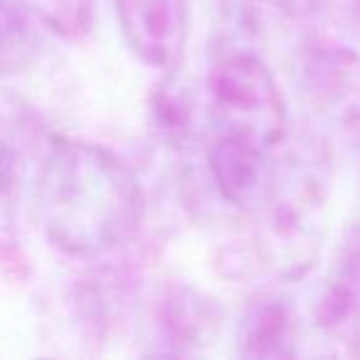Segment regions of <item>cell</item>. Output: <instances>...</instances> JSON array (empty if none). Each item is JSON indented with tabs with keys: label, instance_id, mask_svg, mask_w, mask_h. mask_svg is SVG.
I'll use <instances>...</instances> for the list:
<instances>
[{
	"label": "cell",
	"instance_id": "1",
	"mask_svg": "<svg viewBox=\"0 0 360 360\" xmlns=\"http://www.w3.org/2000/svg\"><path fill=\"white\" fill-rule=\"evenodd\" d=\"M35 215L52 247L91 259L134 240L143 193L134 170L106 148L55 139L35 175Z\"/></svg>",
	"mask_w": 360,
	"mask_h": 360
},
{
	"label": "cell",
	"instance_id": "2",
	"mask_svg": "<svg viewBox=\"0 0 360 360\" xmlns=\"http://www.w3.org/2000/svg\"><path fill=\"white\" fill-rule=\"evenodd\" d=\"M328 178L330 160L316 141H301L271 165L269 186L255 210V252L262 266L281 279L306 274L319 257Z\"/></svg>",
	"mask_w": 360,
	"mask_h": 360
},
{
	"label": "cell",
	"instance_id": "3",
	"mask_svg": "<svg viewBox=\"0 0 360 360\" xmlns=\"http://www.w3.org/2000/svg\"><path fill=\"white\" fill-rule=\"evenodd\" d=\"M210 114L217 134L240 136L264 148L281 146L286 106L274 72L250 50H227L207 77Z\"/></svg>",
	"mask_w": 360,
	"mask_h": 360
},
{
	"label": "cell",
	"instance_id": "4",
	"mask_svg": "<svg viewBox=\"0 0 360 360\" xmlns=\"http://www.w3.org/2000/svg\"><path fill=\"white\" fill-rule=\"evenodd\" d=\"M294 82L319 114L345 124L360 114V55L348 42L309 35L296 52Z\"/></svg>",
	"mask_w": 360,
	"mask_h": 360
},
{
	"label": "cell",
	"instance_id": "5",
	"mask_svg": "<svg viewBox=\"0 0 360 360\" xmlns=\"http://www.w3.org/2000/svg\"><path fill=\"white\" fill-rule=\"evenodd\" d=\"M126 42L141 62L170 70L188 45L186 0H114Z\"/></svg>",
	"mask_w": 360,
	"mask_h": 360
},
{
	"label": "cell",
	"instance_id": "6",
	"mask_svg": "<svg viewBox=\"0 0 360 360\" xmlns=\"http://www.w3.org/2000/svg\"><path fill=\"white\" fill-rule=\"evenodd\" d=\"M271 150L240 136L215 134L207 146V168L222 200L245 212L257 210L271 178Z\"/></svg>",
	"mask_w": 360,
	"mask_h": 360
},
{
	"label": "cell",
	"instance_id": "7",
	"mask_svg": "<svg viewBox=\"0 0 360 360\" xmlns=\"http://www.w3.org/2000/svg\"><path fill=\"white\" fill-rule=\"evenodd\" d=\"M316 323L348 353H360V225L340 247L316 304Z\"/></svg>",
	"mask_w": 360,
	"mask_h": 360
},
{
	"label": "cell",
	"instance_id": "8",
	"mask_svg": "<svg viewBox=\"0 0 360 360\" xmlns=\"http://www.w3.org/2000/svg\"><path fill=\"white\" fill-rule=\"evenodd\" d=\"M237 343L247 358L296 355V319L291 306L274 294L255 296L242 314Z\"/></svg>",
	"mask_w": 360,
	"mask_h": 360
},
{
	"label": "cell",
	"instance_id": "9",
	"mask_svg": "<svg viewBox=\"0 0 360 360\" xmlns=\"http://www.w3.org/2000/svg\"><path fill=\"white\" fill-rule=\"evenodd\" d=\"M25 158L15 129L0 119V262L13 269L25 264L20 245V207Z\"/></svg>",
	"mask_w": 360,
	"mask_h": 360
},
{
	"label": "cell",
	"instance_id": "10",
	"mask_svg": "<svg viewBox=\"0 0 360 360\" xmlns=\"http://www.w3.org/2000/svg\"><path fill=\"white\" fill-rule=\"evenodd\" d=\"M215 323L212 306L195 289L183 284H173L163 291V299L155 309L158 338L168 345V353H188L210 335Z\"/></svg>",
	"mask_w": 360,
	"mask_h": 360
},
{
	"label": "cell",
	"instance_id": "11",
	"mask_svg": "<svg viewBox=\"0 0 360 360\" xmlns=\"http://www.w3.org/2000/svg\"><path fill=\"white\" fill-rule=\"evenodd\" d=\"M40 22L25 0H0V77L18 75L40 57Z\"/></svg>",
	"mask_w": 360,
	"mask_h": 360
},
{
	"label": "cell",
	"instance_id": "12",
	"mask_svg": "<svg viewBox=\"0 0 360 360\" xmlns=\"http://www.w3.org/2000/svg\"><path fill=\"white\" fill-rule=\"evenodd\" d=\"M281 11L309 35L360 42V0H279Z\"/></svg>",
	"mask_w": 360,
	"mask_h": 360
},
{
	"label": "cell",
	"instance_id": "13",
	"mask_svg": "<svg viewBox=\"0 0 360 360\" xmlns=\"http://www.w3.org/2000/svg\"><path fill=\"white\" fill-rule=\"evenodd\" d=\"M37 22L62 40H82L89 35L96 15V0H25Z\"/></svg>",
	"mask_w": 360,
	"mask_h": 360
},
{
	"label": "cell",
	"instance_id": "14",
	"mask_svg": "<svg viewBox=\"0 0 360 360\" xmlns=\"http://www.w3.org/2000/svg\"><path fill=\"white\" fill-rule=\"evenodd\" d=\"M348 134H350V146H353V160H355V173H358V188H360V114L348 121Z\"/></svg>",
	"mask_w": 360,
	"mask_h": 360
}]
</instances>
